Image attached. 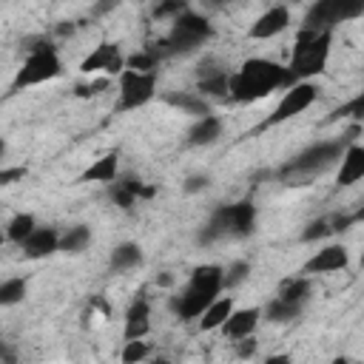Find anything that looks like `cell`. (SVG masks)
Here are the masks:
<instances>
[{"label": "cell", "mask_w": 364, "mask_h": 364, "mask_svg": "<svg viewBox=\"0 0 364 364\" xmlns=\"http://www.w3.org/2000/svg\"><path fill=\"white\" fill-rule=\"evenodd\" d=\"M37 228V219L31 213H14L6 225V239L14 242V245H23V239Z\"/></svg>", "instance_id": "28"}, {"label": "cell", "mask_w": 364, "mask_h": 364, "mask_svg": "<svg viewBox=\"0 0 364 364\" xmlns=\"http://www.w3.org/2000/svg\"><path fill=\"white\" fill-rule=\"evenodd\" d=\"M88 245H91V228H88V225H74V228H68L65 233H60L57 250H60V253H68V256H77V253H82Z\"/></svg>", "instance_id": "24"}, {"label": "cell", "mask_w": 364, "mask_h": 364, "mask_svg": "<svg viewBox=\"0 0 364 364\" xmlns=\"http://www.w3.org/2000/svg\"><path fill=\"white\" fill-rule=\"evenodd\" d=\"M250 276V262L236 259L228 267H222V290H236L239 284H245Z\"/></svg>", "instance_id": "29"}, {"label": "cell", "mask_w": 364, "mask_h": 364, "mask_svg": "<svg viewBox=\"0 0 364 364\" xmlns=\"http://www.w3.org/2000/svg\"><path fill=\"white\" fill-rule=\"evenodd\" d=\"M216 3H228V0H216Z\"/></svg>", "instance_id": "44"}, {"label": "cell", "mask_w": 364, "mask_h": 364, "mask_svg": "<svg viewBox=\"0 0 364 364\" xmlns=\"http://www.w3.org/2000/svg\"><path fill=\"white\" fill-rule=\"evenodd\" d=\"M267 361H270V364H273V361H290V355H270Z\"/></svg>", "instance_id": "43"}, {"label": "cell", "mask_w": 364, "mask_h": 364, "mask_svg": "<svg viewBox=\"0 0 364 364\" xmlns=\"http://www.w3.org/2000/svg\"><path fill=\"white\" fill-rule=\"evenodd\" d=\"M256 230V205L253 202H233L219 205L208 222L196 230V245H216L222 239H245Z\"/></svg>", "instance_id": "4"}, {"label": "cell", "mask_w": 364, "mask_h": 364, "mask_svg": "<svg viewBox=\"0 0 364 364\" xmlns=\"http://www.w3.org/2000/svg\"><path fill=\"white\" fill-rule=\"evenodd\" d=\"M151 193H154V188H145L139 176H122V179L117 176V179L111 182V199H114L119 208H125V210H128L139 196H151Z\"/></svg>", "instance_id": "18"}, {"label": "cell", "mask_w": 364, "mask_h": 364, "mask_svg": "<svg viewBox=\"0 0 364 364\" xmlns=\"http://www.w3.org/2000/svg\"><path fill=\"white\" fill-rule=\"evenodd\" d=\"M233 307H236L233 296H222V293H219V296L199 313V330H202V333H213V330H219L222 321L230 316Z\"/></svg>", "instance_id": "22"}, {"label": "cell", "mask_w": 364, "mask_h": 364, "mask_svg": "<svg viewBox=\"0 0 364 364\" xmlns=\"http://www.w3.org/2000/svg\"><path fill=\"white\" fill-rule=\"evenodd\" d=\"M117 176H119V156H117V151H111V154L97 156L80 173V182H102V185H111Z\"/></svg>", "instance_id": "20"}, {"label": "cell", "mask_w": 364, "mask_h": 364, "mask_svg": "<svg viewBox=\"0 0 364 364\" xmlns=\"http://www.w3.org/2000/svg\"><path fill=\"white\" fill-rule=\"evenodd\" d=\"M262 324V307H233L230 316L222 321V336L236 341V338H245V336H253Z\"/></svg>", "instance_id": "13"}, {"label": "cell", "mask_w": 364, "mask_h": 364, "mask_svg": "<svg viewBox=\"0 0 364 364\" xmlns=\"http://www.w3.org/2000/svg\"><path fill=\"white\" fill-rule=\"evenodd\" d=\"M222 131H225V122H222V117H216V114L210 111V114H205V117H196V119L191 122L185 142H188L191 148H208V145L219 142Z\"/></svg>", "instance_id": "16"}, {"label": "cell", "mask_w": 364, "mask_h": 364, "mask_svg": "<svg viewBox=\"0 0 364 364\" xmlns=\"http://www.w3.org/2000/svg\"><path fill=\"white\" fill-rule=\"evenodd\" d=\"M228 77L230 71H216V74H208V77H199L196 80V91L205 97V100H228Z\"/></svg>", "instance_id": "25"}, {"label": "cell", "mask_w": 364, "mask_h": 364, "mask_svg": "<svg viewBox=\"0 0 364 364\" xmlns=\"http://www.w3.org/2000/svg\"><path fill=\"white\" fill-rule=\"evenodd\" d=\"M290 23H293L290 9L279 3V6L264 9V11L250 23L247 37H250V40H273V37H279L282 31H287V28H290Z\"/></svg>", "instance_id": "11"}, {"label": "cell", "mask_w": 364, "mask_h": 364, "mask_svg": "<svg viewBox=\"0 0 364 364\" xmlns=\"http://www.w3.org/2000/svg\"><path fill=\"white\" fill-rule=\"evenodd\" d=\"M358 179H364V148L353 139V142H347V148H344V154L338 159L336 182H338V188H350Z\"/></svg>", "instance_id": "17"}, {"label": "cell", "mask_w": 364, "mask_h": 364, "mask_svg": "<svg viewBox=\"0 0 364 364\" xmlns=\"http://www.w3.org/2000/svg\"><path fill=\"white\" fill-rule=\"evenodd\" d=\"M208 188H210V173H202V171L185 176V182H182V193H202Z\"/></svg>", "instance_id": "36"}, {"label": "cell", "mask_w": 364, "mask_h": 364, "mask_svg": "<svg viewBox=\"0 0 364 364\" xmlns=\"http://www.w3.org/2000/svg\"><path fill=\"white\" fill-rule=\"evenodd\" d=\"M330 46H333V31H307L301 28L296 48L290 54V77L293 82L299 80H313L316 74L324 71L327 60H330Z\"/></svg>", "instance_id": "6"}, {"label": "cell", "mask_w": 364, "mask_h": 364, "mask_svg": "<svg viewBox=\"0 0 364 364\" xmlns=\"http://www.w3.org/2000/svg\"><path fill=\"white\" fill-rule=\"evenodd\" d=\"M287 85H293L287 65H279L264 57H250L236 71H230L228 97L233 102H256V100L279 91V88H287Z\"/></svg>", "instance_id": "2"}, {"label": "cell", "mask_w": 364, "mask_h": 364, "mask_svg": "<svg viewBox=\"0 0 364 364\" xmlns=\"http://www.w3.org/2000/svg\"><path fill=\"white\" fill-rule=\"evenodd\" d=\"M156 65H159V54L154 48H142L125 57V68H134V71H156Z\"/></svg>", "instance_id": "30"}, {"label": "cell", "mask_w": 364, "mask_h": 364, "mask_svg": "<svg viewBox=\"0 0 364 364\" xmlns=\"http://www.w3.org/2000/svg\"><path fill=\"white\" fill-rule=\"evenodd\" d=\"M233 344H236V355H239V358H250V355H256V344H259V341H256V333H253V336L236 338Z\"/></svg>", "instance_id": "39"}, {"label": "cell", "mask_w": 364, "mask_h": 364, "mask_svg": "<svg viewBox=\"0 0 364 364\" xmlns=\"http://www.w3.org/2000/svg\"><path fill=\"white\" fill-rule=\"evenodd\" d=\"M156 284H159V287H171V284H173V273H171V270L159 273V276H156Z\"/></svg>", "instance_id": "41"}, {"label": "cell", "mask_w": 364, "mask_h": 364, "mask_svg": "<svg viewBox=\"0 0 364 364\" xmlns=\"http://www.w3.org/2000/svg\"><path fill=\"white\" fill-rule=\"evenodd\" d=\"M182 11H188V0H159V3L151 9V17H154V20H173V17H179Z\"/></svg>", "instance_id": "33"}, {"label": "cell", "mask_w": 364, "mask_h": 364, "mask_svg": "<svg viewBox=\"0 0 364 364\" xmlns=\"http://www.w3.org/2000/svg\"><path fill=\"white\" fill-rule=\"evenodd\" d=\"M117 3H119V0H100V3L94 6V14H105V11H108V9H114Z\"/></svg>", "instance_id": "40"}, {"label": "cell", "mask_w": 364, "mask_h": 364, "mask_svg": "<svg viewBox=\"0 0 364 364\" xmlns=\"http://www.w3.org/2000/svg\"><path fill=\"white\" fill-rule=\"evenodd\" d=\"M60 245V230L51 225H37L26 239H23V256L26 259H46L51 253H57Z\"/></svg>", "instance_id": "14"}, {"label": "cell", "mask_w": 364, "mask_h": 364, "mask_svg": "<svg viewBox=\"0 0 364 364\" xmlns=\"http://www.w3.org/2000/svg\"><path fill=\"white\" fill-rule=\"evenodd\" d=\"M156 97V71L122 68L117 74V111H136Z\"/></svg>", "instance_id": "8"}, {"label": "cell", "mask_w": 364, "mask_h": 364, "mask_svg": "<svg viewBox=\"0 0 364 364\" xmlns=\"http://www.w3.org/2000/svg\"><path fill=\"white\" fill-rule=\"evenodd\" d=\"M361 114H364V94H358L355 100H350L347 105H341V108L336 111V117H353L355 122L361 119Z\"/></svg>", "instance_id": "38"}, {"label": "cell", "mask_w": 364, "mask_h": 364, "mask_svg": "<svg viewBox=\"0 0 364 364\" xmlns=\"http://www.w3.org/2000/svg\"><path fill=\"white\" fill-rule=\"evenodd\" d=\"M213 37V26L205 14H196V11H182L179 17L171 20V31L156 43L159 48H154L162 57H171V54H193L199 51L208 40Z\"/></svg>", "instance_id": "5"}, {"label": "cell", "mask_w": 364, "mask_h": 364, "mask_svg": "<svg viewBox=\"0 0 364 364\" xmlns=\"http://www.w3.org/2000/svg\"><path fill=\"white\" fill-rule=\"evenodd\" d=\"M151 333V301L145 296L134 299L125 310V318H122V338L131 341V338H145Z\"/></svg>", "instance_id": "15"}, {"label": "cell", "mask_w": 364, "mask_h": 364, "mask_svg": "<svg viewBox=\"0 0 364 364\" xmlns=\"http://www.w3.org/2000/svg\"><path fill=\"white\" fill-rule=\"evenodd\" d=\"M6 151H9V145H6V136H0V165H3V159H6Z\"/></svg>", "instance_id": "42"}, {"label": "cell", "mask_w": 364, "mask_h": 364, "mask_svg": "<svg viewBox=\"0 0 364 364\" xmlns=\"http://www.w3.org/2000/svg\"><path fill=\"white\" fill-rule=\"evenodd\" d=\"M336 9V20L347 23V20H358L364 14V0H333Z\"/></svg>", "instance_id": "34"}, {"label": "cell", "mask_w": 364, "mask_h": 364, "mask_svg": "<svg viewBox=\"0 0 364 364\" xmlns=\"http://www.w3.org/2000/svg\"><path fill=\"white\" fill-rule=\"evenodd\" d=\"M63 74V60L57 54L54 46L48 43H40V46H31L28 54L23 57L20 68L14 71V80H11V94L23 91V88H34V85H43V82H51Z\"/></svg>", "instance_id": "7"}, {"label": "cell", "mask_w": 364, "mask_h": 364, "mask_svg": "<svg viewBox=\"0 0 364 364\" xmlns=\"http://www.w3.org/2000/svg\"><path fill=\"white\" fill-rule=\"evenodd\" d=\"M330 233H336V230H333L330 219H327V216H321V219H313V222H307V225H304V230H301L299 242H321V239H327Z\"/></svg>", "instance_id": "31"}, {"label": "cell", "mask_w": 364, "mask_h": 364, "mask_svg": "<svg viewBox=\"0 0 364 364\" xmlns=\"http://www.w3.org/2000/svg\"><path fill=\"white\" fill-rule=\"evenodd\" d=\"M350 264V253L344 245H324L318 247L304 264H301V273L307 276H318V273H336V270H344Z\"/></svg>", "instance_id": "12"}, {"label": "cell", "mask_w": 364, "mask_h": 364, "mask_svg": "<svg viewBox=\"0 0 364 364\" xmlns=\"http://www.w3.org/2000/svg\"><path fill=\"white\" fill-rule=\"evenodd\" d=\"M108 85H111V77H100V80L91 77V82H77V85H74V94L82 97V100H85V97H97V94H102Z\"/></svg>", "instance_id": "35"}, {"label": "cell", "mask_w": 364, "mask_h": 364, "mask_svg": "<svg viewBox=\"0 0 364 364\" xmlns=\"http://www.w3.org/2000/svg\"><path fill=\"white\" fill-rule=\"evenodd\" d=\"M301 304H290V301H282V299H273L267 301V307H262V321H273V324H287V321H296L301 316Z\"/></svg>", "instance_id": "26"}, {"label": "cell", "mask_w": 364, "mask_h": 364, "mask_svg": "<svg viewBox=\"0 0 364 364\" xmlns=\"http://www.w3.org/2000/svg\"><path fill=\"white\" fill-rule=\"evenodd\" d=\"M139 264H142V247L136 242H119L108 256V267L114 273H125V270H134Z\"/></svg>", "instance_id": "23"}, {"label": "cell", "mask_w": 364, "mask_h": 364, "mask_svg": "<svg viewBox=\"0 0 364 364\" xmlns=\"http://www.w3.org/2000/svg\"><path fill=\"white\" fill-rule=\"evenodd\" d=\"M222 290V264H199L191 270L188 282L171 296L168 307L173 310L176 318L191 321L199 318V313L219 296Z\"/></svg>", "instance_id": "3"}, {"label": "cell", "mask_w": 364, "mask_h": 364, "mask_svg": "<svg viewBox=\"0 0 364 364\" xmlns=\"http://www.w3.org/2000/svg\"><path fill=\"white\" fill-rule=\"evenodd\" d=\"M355 134H358V122L341 139H321V142H313V145L301 148L296 156H290L279 168L282 185H287V188H304V185H310L316 176H321L324 171H330L341 159L347 142H353Z\"/></svg>", "instance_id": "1"}, {"label": "cell", "mask_w": 364, "mask_h": 364, "mask_svg": "<svg viewBox=\"0 0 364 364\" xmlns=\"http://www.w3.org/2000/svg\"><path fill=\"white\" fill-rule=\"evenodd\" d=\"M148 355H151V344L142 341V338L125 341V347H122V353H119V358H122L125 364H139V361H145Z\"/></svg>", "instance_id": "32"}, {"label": "cell", "mask_w": 364, "mask_h": 364, "mask_svg": "<svg viewBox=\"0 0 364 364\" xmlns=\"http://www.w3.org/2000/svg\"><path fill=\"white\" fill-rule=\"evenodd\" d=\"M122 68H125V54H122L119 43H111V40H102L100 46H94L80 63V71L85 77H97V74L117 77Z\"/></svg>", "instance_id": "10"}, {"label": "cell", "mask_w": 364, "mask_h": 364, "mask_svg": "<svg viewBox=\"0 0 364 364\" xmlns=\"http://www.w3.org/2000/svg\"><path fill=\"white\" fill-rule=\"evenodd\" d=\"M316 100H318V88L313 85V80H299V82L287 85V91L282 94V100L276 102V108L264 117L262 128H273V125H282V122L299 117V114L307 111Z\"/></svg>", "instance_id": "9"}, {"label": "cell", "mask_w": 364, "mask_h": 364, "mask_svg": "<svg viewBox=\"0 0 364 364\" xmlns=\"http://www.w3.org/2000/svg\"><path fill=\"white\" fill-rule=\"evenodd\" d=\"M26 173H28V171H26L23 165H11V168L0 165V188H9V185H14V182H23Z\"/></svg>", "instance_id": "37"}, {"label": "cell", "mask_w": 364, "mask_h": 364, "mask_svg": "<svg viewBox=\"0 0 364 364\" xmlns=\"http://www.w3.org/2000/svg\"><path fill=\"white\" fill-rule=\"evenodd\" d=\"M313 296V276L307 273H299V276H287L282 284H279V293L276 299L282 301H290V304H307V299Z\"/></svg>", "instance_id": "21"}, {"label": "cell", "mask_w": 364, "mask_h": 364, "mask_svg": "<svg viewBox=\"0 0 364 364\" xmlns=\"http://www.w3.org/2000/svg\"><path fill=\"white\" fill-rule=\"evenodd\" d=\"M28 293V279L26 276H11L0 282V307H14L26 299Z\"/></svg>", "instance_id": "27"}, {"label": "cell", "mask_w": 364, "mask_h": 364, "mask_svg": "<svg viewBox=\"0 0 364 364\" xmlns=\"http://www.w3.org/2000/svg\"><path fill=\"white\" fill-rule=\"evenodd\" d=\"M165 102H168L171 108L182 111V114H191L193 119L213 111L210 100H205L199 91H171V94H165Z\"/></svg>", "instance_id": "19"}]
</instances>
